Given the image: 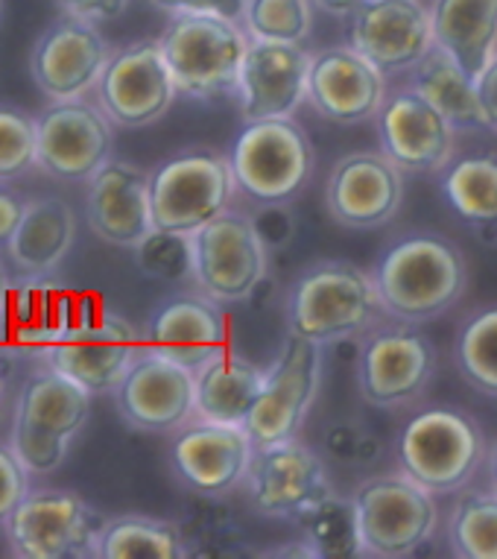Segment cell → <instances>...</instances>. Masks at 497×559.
I'll list each match as a JSON object with an SVG mask.
<instances>
[{
  "label": "cell",
  "mask_w": 497,
  "mask_h": 559,
  "mask_svg": "<svg viewBox=\"0 0 497 559\" xmlns=\"http://www.w3.org/2000/svg\"><path fill=\"white\" fill-rule=\"evenodd\" d=\"M380 305L392 322L439 320L469 290V261L453 240L436 231H413L392 243L372 270Z\"/></svg>",
  "instance_id": "cell-1"
},
{
  "label": "cell",
  "mask_w": 497,
  "mask_h": 559,
  "mask_svg": "<svg viewBox=\"0 0 497 559\" xmlns=\"http://www.w3.org/2000/svg\"><path fill=\"white\" fill-rule=\"evenodd\" d=\"M384 317L375 275L342 258H323L302 270L284 299L287 334L319 346L366 337Z\"/></svg>",
  "instance_id": "cell-2"
},
{
  "label": "cell",
  "mask_w": 497,
  "mask_h": 559,
  "mask_svg": "<svg viewBox=\"0 0 497 559\" xmlns=\"http://www.w3.org/2000/svg\"><path fill=\"white\" fill-rule=\"evenodd\" d=\"M88 390L38 360L21 381L10 419V445L29 475H50L68 460V451L92 419Z\"/></svg>",
  "instance_id": "cell-3"
},
{
  "label": "cell",
  "mask_w": 497,
  "mask_h": 559,
  "mask_svg": "<svg viewBox=\"0 0 497 559\" xmlns=\"http://www.w3.org/2000/svg\"><path fill=\"white\" fill-rule=\"evenodd\" d=\"M238 193L260 209H281L314 179V141L290 118H260L240 129L229 150Z\"/></svg>",
  "instance_id": "cell-4"
},
{
  "label": "cell",
  "mask_w": 497,
  "mask_h": 559,
  "mask_svg": "<svg viewBox=\"0 0 497 559\" xmlns=\"http://www.w3.org/2000/svg\"><path fill=\"white\" fill-rule=\"evenodd\" d=\"M248 41L229 15H173L158 36L179 94L203 103L234 97Z\"/></svg>",
  "instance_id": "cell-5"
},
{
  "label": "cell",
  "mask_w": 497,
  "mask_h": 559,
  "mask_svg": "<svg viewBox=\"0 0 497 559\" xmlns=\"http://www.w3.org/2000/svg\"><path fill=\"white\" fill-rule=\"evenodd\" d=\"M488 454L486 433L469 413L427 407L404 425L398 437L401 472L433 496H453L474 480Z\"/></svg>",
  "instance_id": "cell-6"
},
{
  "label": "cell",
  "mask_w": 497,
  "mask_h": 559,
  "mask_svg": "<svg viewBox=\"0 0 497 559\" xmlns=\"http://www.w3.org/2000/svg\"><path fill=\"white\" fill-rule=\"evenodd\" d=\"M351 507L366 557H410L431 542L439 524L436 496L407 472L366 477L354 489Z\"/></svg>",
  "instance_id": "cell-7"
},
{
  "label": "cell",
  "mask_w": 497,
  "mask_h": 559,
  "mask_svg": "<svg viewBox=\"0 0 497 559\" xmlns=\"http://www.w3.org/2000/svg\"><path fill=\"white\" fill-rule=\"evenodd\" d=\"M144 348V334L123 313L102 305H88L71 322V329L41 355L56 372L71 378L92 395H111L130 372Z\"/></svg>",
  "instance_id": "cell-8"
},
{
  "label": "cell",
  "mask_w": 497,
  "mask_h": 559,
  "mask_svg": "<svg viewBox=\"0 0 497 559\" xmlns=\"http://www.w3.org/2000/svg\"><path fill=\"white\" fill-rule=\"evenodd\" d=\"M238 182L229 156L214 150H187L149 170V202L156 229L194 235L231 209Z\"/></svg>",
  "instance_id": "cell-9"
},
{
  "label": "cell",
  "mask_w": 497,
  "mask_h": 559,
  "mask_svg": "<svg viewBox=\"0 0 497 559\" xmlns=\"http://www.w3.org/2000/svg\"><path fill=\"white\" fill-rule=\"evenodd\" d=\"M194 287L220 305L243 302L267 278L269 243L258 221L238 209H226L191 235Z\"/></svg>",
  "instance_id": "cell-10"
},
{
  "label": "cell",
  "mask_w": 497,
  "mask_h": 559,
  "mask_svg": "<svg viewBox=\"0 0 497 559\" xmlns=\"http://www.w3.org/2000/svg\"><path fill=\"white\" fill-rule=\"evenodd\" d=\"M85 498L71 489H29L3 522L10 554L19 559H85L102 527Z\"/></svg>",
  "instance_id": "cell-11"
},
{
  "label": "cell",
  "mask_w": 497,
  "mask_h": 559,
  "mask_svg": "<svg viewBox=\"0 0 497 559\" xmlns=\"http://www.w3.org/2000/svg\"><path fill=\"white\" fill-rule=\"evenodd\" d=\"M114 123L97 100L47 103L36 115V170L62 185H85L114 150Z\"/></svg>",
  "instance_id": "cell-12"
},
{
  "label": "cell",
  "mask_w": 497,
  "mask_h": 559,
  "mask_svg": "<svg viewBox=\"0 0 497 559\" xmlns=\"http://www.w3.org/2000/svg\"><path fill=\"white\" fill-rule=\"evenodd\" d=\"M323 348L314 340L287 334L276 364L267 369L258 402L243 425L255 449L299 437L323 386Z\"/></svg>",
  "instance_id": "cell-13"
},
{
  "label": "cell",
  "mask_w": 497,
  "mask_h": 559,
  "mask_svg": "<svg viewBox=\"0 0 497 559\" xmlns=\"http://www.w3.org/2000/svg\"><path fill=\"white\" fill-rule=\"evenodd\" d=\"M436 376V348L410 322L375 325L357 355L360 395L372 407H407L422 399Z\"/></svg>",
  "instance_id": "cell-14"
},
{
  "label": "cell",
  "mask_w": 497,
  "mask_h": 559,
  "mask_svg": "<svg viewBox=\"0 0 497 559\" xmlns=\"http://www.w3.org/2000/svg\"><path fill=\"white\" fill-rule=\"evenodd\" d=\"M179 97L158 38L114 47L94 100L118 129H144L165 118Z\"/></svg>",
  "instance_id": "cell-15"
},
{
  "label": "cell",
  "mask_w": 497,
  "mask_h": 559,
  "mask_svg": "<svg viewBox=\"0 0 497 559\" xmlns=\"http://www.w3.org/2000/svg\"><path fill=\"white\" fill-rule=\"evenodd\" d=\"M114 47L100 24L62 15L47 24L29 50V76L47 103L88 97L100 83Z\"/></svg>",
  "instance_id": "cell-16"
},
{
  "label": "cell",
  "mask_w": 497,
  "mask_h": 559,
  "mask_svg": "<svg viewBox=\"0 0 497 559\" xmlns=\"http://www.w3.org/2000/svg\"><path fill=\"white\" fill-rule=\"evenodd\" d=\"M252 507L267 519H295L304 515L334 496L325 463L299 440L258 445L248 463L246 480Z\"/></svg>",
  "instance_id": "cell-17"
},
{
  "label": "cell",
  "mask_w": 497,
  "mask_h": 559,
  "mask_svg": "<svg viewBox=\"0 0 497 559\" xmlns=\"http://www.w3.org/2000/svg\"><path fill=\"white\" fill-rule=\"evenodd\" d=\"M111 399L135 431L175 433L196 419V372L144 346Z\"/></svg>",
  "instance_id": "cell-18"
},
{
  "label": "cell",
  "mask_w": 497,
  "mask_h": 559,
  "mask_svg": "<svg viewBox=\"0 0 497 559\" xmlns=\"http://www.w3.org/2000/svg\"><path fill=\"white\" fill-rule=\"evenodd\" d=\"M404 202V170L380 150L349 153L331 167L325 205L346 229H380L396 221Z\"/></svg>",
  "instance_id": "cell-19"
},
{
  "label": "cell",
  "mask_w": 497,
  "mask_h": 559,
  "mask_svg": "<svg viewBox=\"0 0 497 559\" xmlns=\"http://www.w3.org/2000/svg\"><path fill=\"white\" fill-rule=\"evenodd\" d=\"M375 120L380 153L404 174H439L453 162L457 127L413 85L389 94Z\"/></svg>",
  "instance_id": "cell-20"
},
{
  "label": "cell",
  "mask_w": 497,
  "mask_h": 559,
  "mask_svg": "<svg viewBox=\"0 0 497 559\" xmlns=\"http://www.w3.org/2000/svg\"><path fill=\"white\" fill-rule=\"evenodd\" d=\"M349 45L387 76L410 74L436 45L431 3L368 0L349 19Z\"/></svg>",
  "instance_id": "cell-21"
},
{
  "label": "cell",
  "mask_w": 497,
  "mask_h": 559,
  "mask_svg": "<svg viewBox=\"0 0 497 559\" xmlns=\"http://www.w3.org/2000/svg\"><path fill=\"white\" fill-rule=\"evenodd\" d=\"M255 454V442L238 425L191 419L175 431L170 445V466L191 492L203 498H222L243 486Z\"/></svg>",
  "instance_id": "cell-22"
},
{
  "label": "cell",
  "mask_w": 497,
  "mask_h": 559,
  "mask_svg": "<svg viewBox=\"0 0 497 559\" xmlns=\"http://www.w3.org/2000/svg\"><path fill=\"white\" fill-rule=\"evenodd\" d=\"M307 103L319 118L357 127L378 118L387 103V74L351 45L316 50L307 76Z\"/></svg>",
  "instance_id": "cell-23"
},
{
  "label": "cell",
  "mask_w": 497,
  "mask_h": 559,
  "mask_svg": "<svg viewBox=\"0 0 497 559\" xmlns=\"http://www.w3.org/2000/svg\"><path fill=\"white\" fill-rule=\"evenodd\" d=\"M141 334L144 346L158 355L199 369L229 348V317L203 290H182L153 308Z\"/></svg>",
  "instance_id": "cell-24"
},
{
  "label": "cell",
  "mask_w": 497,
  "mask_h": 559,
  "mask_svg": "<svg viewBox=\"0 0 497 559\" xmlns=\"http://www.w3.org/2000/svg\"><path fill=\"white\" fill-rule=\"evenodd\" d=\"M83 299L53 275H12L0 308V348L41 358L62 337Z\"/></svg>",
  "instance_id": "cell-25"
},
{
  "label": "cell",
  "mask_w": 497,
  "mask_h": 559,
  "mask_svg": "<svg viewBox=\"0 0 497 559\" xmlns=\"http://www.w3.org/2000/svg\"><path fill=\"white\" fill-rule=\"evenodd\" d=\"M314 53L287 41H248L238 76V106L243 123L260 118H290L307 100Z\"/></svg>",
  "instance_id": "cell-26"
},
{
  "label": "cell",
  "mask_w": 497,
  "mask_h": 559,
  "mask_svg": "<svg viewBox=\"0 0 497 559\" xmlns=\"http://www.w3.org/2000/svg\"><path fill=\"white\" fill-rule=\"evenodd\" d=\"M85 221L109 247H141L156 229L147 170L120 158L106 162L85 182Z\"/></svg>",
  "instance_id": "cell-27"
},
{
  "label": "cell",
  "mask_w": 497,
  "mask_h": 559,
  "mask_svg": "<svg viewBox=\"0 0 497 559\" xmlns=\"http://www.w3.org/2000/svg\"><path fill=\"white\" fill-rule=\"evenodd\" d=\"M76 240V214L62 197L27 200L24 217L3 243L12 275H53Z\"/></svg>",
  "instance_id": "cell-28"
},
{
  "label": "cell",
  "mask_w": 497,
  "mask_h": 559,
  "mask_svg": "<svg viewBox=\"0 0 497 559\" xmlns=\"http://www.w3.org/2000/svg\"><path fill=\"white\" fill-rule=\"evenodd\" d=\"M196 372V419L243 428L267 372L238 352H220Z\"/></svg>",
  "instance_id": "cell-29"
},
{
  "label": "cell",
  "mask_w": 497,
  "mask_h": 559,
  "mask_svg": "<svg viewBox=\"0 0 497 559\" xmlns=\"http://www.w3.org/2000/svg\"><path fill=\"white\" fill-rule=\"evenodd\" d=\"M433 41L477 80L497 56V0H431Z\"/></svg>",
  "instance_id": "cell-30"
},
{
  "label": "cell",
  "mask_w": 497,
  "mask_h": 559,
  "mask_svg": "<svg viewBox=\"0 0 497 559\" xmlns=\"http://www.w3.org/2000/svg\"><path fill=\"white\" fill-rule=\"evenodd\" d=\"M97 559H184L191 545L182 527L158 515L126 513L106 519L94 542Z\"/></svg>",
  "instance_id": "cell-31"
},
{
  "label": "cell",
  "mask_w": 497,
  "mask_h": 559,
  "mask_svg": "<svg viewBox=\"0 0 497 559\" xmlns=\"http://www.w3.org/2000/svg\"><path fill=\"white\" fill-rule=\"evenodd\" d=\"M413 88L443 111L457 129H488L483 106H480L477 80L462 71L460 62L443 47L433 45L413 71Z\"/></svg>",
  "instance_id": "cell-32"
},
{
  "label": "cell",
  "mask_w": 497,
  "mask_h": 559,
  "mask_svg": "<svg viewBox=\"0 0 497 559\" xmlns=\"http://www.w3.org/2000/svg\"><path fill=\"white\" fill-rule=\"evenodd\" d=\"M443 193L471 229L497 223V153L451 162L443 179Z\"/></svg>",
  "instance_id": "cell-33"
},
{
  "label": "cell",
  "mask_w": 497,
  "mask_h": 559,
  "mask_svg": "<svg viewBox=\"0 0 497 559\" xmlns=\"http://www.w3.org/2000/svg\"><path fill=\"white\" fill-rule=\"evenodd\" d=\"M453 360L477 393L497 399V305L480 308L457 331Z\"/></svg>",
  "instance_id": "cell-34"
},
{
  "label": "cell",
  "mask_w": 497,
  "mask_h": 559,
  "mask_svg": "<svg viewBox=\"0 0 497 559\" xmlns=\"http://www.w3.org/2000/svg\"><path fill=\"white\" fill-rule=\"evenodd\" d=\"M448 545L460 559H497V489L465 492L453 504Z\"/></svg>",
  "instance_id": "cell-35"
},
{
  "label": "cell",
  "mask_w": 497,
  "mask_h": 559,
  "mask_svg": "<svg viewBox=\"0 0 497 559\" xmlns=\"http://www.w3.org/2000/svg\"><path fill=\"white\" fill-rule=\"evenodd\" d=\"M314 0H246L240 24L252 41L304 45L314 29Z\"/></svg>",
  "instance_id": "cell-36"
},
{
  "label": "cell",
  "mask_w": 497,
  "mask_h": 559,
  "mask_svg": "<svg viewBox=\"0 0 497 559\" xmlns=\"http://www.w3.org/2000/svg\"><path fill=\"white\" fill-rule=\"evenodd\" d=\"M302 524L307 533V545L323 557H360L363 554L351 498L331 496L304 515Z\"/></svg>",
  "instance_id": "cell-37"
},
{
  "label": "cell",
  "mask_w": 497,
  "mask_h": 559,
  "mask_svg": "<svg viewBox=\"0 0 497 559\" xmlns=\"http://www.w3.org/2000/svg\"><path fill=\"white\" fill-rule=\"evenodd\" d=\"M138 270L167 285H194V247L191 235L153 229L141 247L132 249Z\"/></svg>",
  "instance_id": "cell-38"
},
{
  "label": "cell",
  "mask_w": 497,
  "mask_h": 559,
  "mask_svg": "<svg viewBox=\"0 0 497 559\" xmlns=\"http://www.w3.org/2000/svg\"><path fill=\"white\" fill-rule=\"evenodd\" d=\"M36 170V115L0 103V185Z\"/></svg>",
  "instance_id": "cell-39"
},
{
  "label": "cell",
  "mask_w": 497,
  "mask_h": 559,
  "mask_svg": "<svg viewBox=\"0 0 497 559\" xmlns=\"http://www.w3.org/2000/svg\"><path fill=\"white\" fill-rule=\"evenodd\" d=\"M29 468L15 454L10 440L0 442V524L21 504V498L29 492Z\"/></svg>",
  "instance_id": "cell-40"
},
{
  "label": "cell",
  "mask_w": 497,
  "mask_h": 559,
  "mask_svg": "<svg viewBox=\"0 0 497 559\" xmlns=\"http://www.w3.org/2000/svg\"><path fill=\"white\" fill-rule=\"evenodd\" d=\"M246 0H149V7H156L158 12L173 15H229V19H240Z\"/></svg>",
  "instance_id": "cell-41"
},
{
  "label": "cell",
  "mask_w": 497,
  "mask_h": 559,
  "mask_svg": "<svg viewBox=\"0 0 497 559\" xmlns=\"http://www.w3.org/2000/svg\"><path fill=\"white\" fill-rule=\"evenodd\" d=\"M62 15L92 21V24H109L130 10L132 0H53Z\"/></svg>",
  "instance_id": "cell-42"
},
{
  "label": "cell",
  "mask_w": 497,
  "mask_h": 559,
  "mask_svg": "<svg viewBox=\"0 0 497 559\" xmlns=\"http://www.w3.org/2000/svg\"><path fill=\"white\" fill-rule=\"evenodd\" d=\"M477 94L483 115H486V127L497 132V56L486 64V71L477 76Z\"/></svg>",
  "instance_id": "cell-43"
},
{
  "label": "cell",
  "mask_w": 497,
  "mask_h": 559,
  "mask_svg": "<svg viewBox=\"0 0 497 559\" xmlns=\"http://www.w3.org/2000/svg\"><path fill=\"white\" fill-rule=\"evenodd\" d=\"M24 205H27V200H21L10 191H0V249L12 238V231L24 217Z\"/></svg>",
  "instance_id": "cell-44"
},
{
  "label": "cell",
  "mask_w": 497,
  "mask_h": 559,
  "mask_svg": "<svg viewBox=\"0 0 497 559\" xmlns=\"http://www.w3.org/2000/svg\"><path fill=\"white\" fill-rule=\"evenodd\" d=\"M368 0H314V7L325 15H334V19H351L360 7H366Z\"/></svg>",
  "instance_id": "cell-45"
},
{
  "label": "cell",
  "mask_w": 497,
  "mask_h": 559,
  "mask_svg": "<svg viewBox=\"0 0 497 559\" xmlns=\"http://www.w3.org/2000/svg\"><path fill=\"white\" fill-rule=\"evenodd\" d=\"M12 285V270L7 264V258L0 255V308H3V299H7V290Z\"/></svg>",
  "instance_id": "cell-46"
},
{
  "label": "cell",
  "mask_w": 497,
  "mask_h": 559,
  "mask_svg": "<svg viewBox=\"0 0 497 559\" xmlns=\"http://www.w3.org/2000/svg\"><path fill=\"white\" fill-rule=\"evenodd\" d=\"M474 235H477L486 247H495L497 249V223H488V226H474Z\"/></svg>",
  "instance_id": "cell-47"
},
{
  "label": "cell",
  "mask_w": 497,
  "mask_h": 559,
  "mask_svg": "<svg viewBox=\"0 0 497 559\" xmlns=\"http://www.w3.org/2000/svg\"><path fill=\"white\" fill-rule=\"evenodd\" d=\"M488 477H492V489H497V440L488 451Z\"/></svg>",
  "instance_id": "cell-48"
},
{
  "label": "cell",
  "mask_w": 497,
  "mask_h": 559,
  "mask_svg": "<svg viewBox=\"0 0 497 559\" xmlns=\"http://www.w3.org/2000/svg\"><path fill=\"white\" fill-rule=\"evenodd\" d=\"M7 378H10V367H7V358L0 355V402L7 395Z\"/></svg>",
  "instance_id": "cell-49"
},
{
  "label": "cell",
  "mask_w": 497,
  "mask_h": 559,
  "mask_svg": "<svg viewBox=\"0 0 497 559\" xmlns=\"http://www.w3.org/2000/svg\"><path fill=\"white\" fill-rule=\"evenodd\" d=\"M0 15H3V0H0Z\"/></svg>",
  "instance_id": "cell-50"
}]
</instances>
